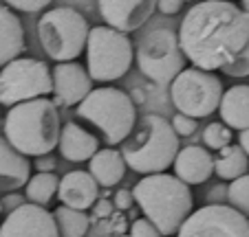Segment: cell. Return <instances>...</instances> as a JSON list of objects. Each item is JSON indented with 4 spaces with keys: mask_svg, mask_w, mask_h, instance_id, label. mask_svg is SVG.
I'll use <instances>...</instances> for the list:
<instances>
[{
    "mask_svg": "<svg viewBox=\"0 0 249 237\" xmlns=\"http://www.w3.org/2000/svg\"><path fill=\"white\" fill-rule=\"evenodd\" d=\"M249 42V16L230 0H201L185 14L179 44L185 60L203 70H221Z\"/></svg>",
    "mask_w": 249,
    "mask_h": 237,
    "instance_id": "cell-1",
    "label": "cell"
},
{
    "mask_svg": "<svg viewBox=\"0 0 249 237\" xmlns=\"http://www.w3.org/2000/svg\"><path fill=\"white\" fill-rule=\"evenodd\" d=\"M132 195H135V205L143 211V218L150 220L163 237L179 231L194 206L190 185L165 172L146 174L135 185Z\"/></svg>",
    "mask_w": 249,
    "mask_h": 237,
    "instance_id": "cell-2",
    "label": "cell"
},
{
    "mask_svg": "<svg viewBox=\"0 0 249 237\" xmlns=\"http://www.w3.org/2000/svg\"><path fill=\"white\" fill-rule=\"evenodd\" d=\"M60 114L53 99L20 101L5 116V139L24 156H42L55 149L60 139Z\"/></svg>",
    "mask_w": 249,
    "mask_h": 237,
    "instance_id": "cell-3",
    "label": "cell"
},
{
    "mask_svg": "<svg viewBox=\"0 0 249 237\" xmlns=\"http://www.w3.org/2000/svg\"><path fill=\"white\" fill-rule=\"evenodd\" d=\"M119 149L126 160V167L137 174H159L172 167V160L179 152V134L172 130L170 121L159 114H146L135 123L132 132L122 141Z\"/></svg>",
    "mask_w": 249,
    "mask_h": 237,
    "instance_id": "cell-4",
    "label": "cell"
},
{
    "mask_svg": "<svg viewBox=\"0 0 249 237\" xmlns=\"http://www.w3.org/2000/svg\"><path fill=\"white\" fill-rule=\"evenodd\" d=\"M77 116L93 123L108 145H119L137 123V108L130 95L119 88H95L77 103Z\"/></svg>",
    "mask_w": 249,
    "mask_h": 237,
    "instance_id": "cell-5",
    "label": "cell"
},
{
    "mask_svg": "<svg viewBox=\"0 0 249 237\" xmlns=\"http://www.w3.org/2000/svg\"><path fill=\"white\" fill-rule=\"evenodd\" d=\"M86 70L93 81H115L130 70L135 48L128 33L104 24L89 29L86 37Z\"/></svg>",
    "mask_w": 249,
    "mask_h": 237,
    "instance_id": "cell-6",
    "label": "cell"
},
{
    "mask_svg": "<svg viewBox=\"0 0 249 237\" xmlns=\"http://www.w3.org/2000/svg\"><path fill=\"white\" fill-rule=\"evenodd\" d=\"M38 37L44 53L55 62H71L86 48L89 22L80 11L71 7H57L40 18Z\"/></svg>",
    "mask_w": 249,
    "mask_h": 237,
    "instance_id": "cell-7",
    "label": "cell"
},
{
    "mask_svg": "<svg viewBox=\"0 0 249 237\" xmlns=\"http://www.w3.org/2000/svg\"><path fill=\"white\" fill-rule=\"evenodd\" d=\"M135 60L141 73L159 86H168L188 62L181 51L179 35L172 29H152L146 33L137 44Z\"/></svg>",
    "mask_w": 249,
    "mask_h": 237,
    "instance_id": "cell-8",
    "label": "cell"
},
{
    "mask_svg": "<svg viewBox=\"0 0 249 237\" xmlns=\"http://www.w3.org/2000/svg\"><path fill=\"white\" fill-rule=\"evenodd\" d=\"M223 97V84L214 75V70L203 68H183L170 81V99L179 112L194 119L210 116L218 110Z\"/></svg>",
    "mask_w": 249,
    "mask_h": 237,
    "instance_id": "cell-9",
    "label": "cell"
},
{
    "mask_svg": "<svg viewBox=\"0 0 249 237\" xmlns=\"http://www.w3.org/2000/svg\"><path fill=\"white\" fill-rule=\"evenodd\" d=\"M51 90V68L40 60L16 57L0 70V103L7 108L29 99L47 97Z\"/></svg>",
    "mask_w": 249,
    "mask_h": 237,
    "instance_id": "cell-10",
    "label": "cell"
},
{
    "mask_svg": "<svg viewBox=\"0 0 249 237\" xmlns=\"http://www.w3.org/2000/svg\"><path fill=\"white\" fill-rule=\"evenodd\" d=\"M179 237H249V220L230 205H205L179 226Z\"/></svg>",
    "mask_w": 249,
    "mask_h": 237,
    "instance_id": "cell-11",
    "label": "cell"
},
{
    "mask_svg": "<svg viewBox=\"0 0 249 237\" xmlns=\"http://www.w3.org/2000/svg\"><path fill=\"white\" fill-rule=\"evenodd\" d=\"M0 237H60L53 213L40 205H20L0 224Z\"/></svg>",
    "mask_w": 249,
    "mask_h": 237,
    "instance_id": "cell-12",
    "label": "cell"
},
{
    "mask_svg": "<svg viewBox=\"0 0 249 237\" xmlns=\"http://www.w3.org/2000/svg\"><path fill=\"white\" fill-rule=\"evenodd\" d=\"M53 90L55 95V106H77L86 95L93 90V79L89 70L75 60L71 62H57L55 68L51 70Z\"/></svg>",
    "mask_w": 249,
    "mask_h": 237,
    "instance_id": "cell-13",
    "label": "cell"
},
{
    "mask_svg": "<svg viewBox=\"0 0 249 237\" xmlns=\"http://www.w3.org/2000/svg\"><path fill=\"white\" fill-rule=\"evenodd\" d=\"M99 14L108 27L132 33L152 18L157 0H97Z\"/></svg>",
    "mask_w": 249,
    "mask_h": 237,
    "instance_id": "cell-14",
    "label": "cell"
},
{
    "mask_svg": "<svg viewBox=\"0 0 249 237\" xmlns=\"http://www.w3.org/2000/svg\"><path fill=\"white\" fill-rule=\"evenodd\" d=\"M57 198L62 205L71 206V209L86 211L97 202L99 198V185L89 172H69L64 178H60L57 185Z\"/></svg>",
    "mask_w": 249,
    "mask_h": 237,
    "instance_id": "cell-15",
    "label": "cell"
},
{
    "mask_svg": "<svg viewBox=\"0 0 249 237\" xmlns=\"http://www.w3.org/2000/svg\"><path fill=\"white\" fill-rule=\"evenodd\" d=\"M174 176L185 185H203L214 174V156L201 145H188L179 149L172 160Z\"/></svg>",
    "mask_w": 249,
    "mask_h": 237,
    "instance_id": "cell-16",
    "label": "cell"
},
{
    "mask_svg": "<svg viewBox=\"0 0 249 237\" xmlns=\"http://www.w3.org/2000/svg\"><path fill=\"white\" fill-rule=\"evenodd\" d=\"M31 176V163L5 136H0V191L9 193L27 185Z\"/></svg>",
    "mask_w": 249,
    "mask_h": 237,
    "instance_id": "cell-17",
    "label": "cell"
},
{
    "mask_svg": "<svg viewBox=\"0 0 249 237\" xmlns=\"http://www.w3.org/2000/svg\"><path fill=\"white\" fill-rule=\"evenodd\" d=\"M57 149L62 158L73 160V163H84L99 149V141L95 134L84 130L82 126L69 121L60 127V139H57Z\"/></svg>",
    "mask_w": 249,
    "mask_h": 237,
    "instance_id": "cell-18",
    "label": "cell"
},
{
    "mask_svg": "<svg viewBox=\"0 0 249 237\" xmlns=\"http://www.w3.org/2000/svg\"><path fill=\"white\" fill-rule=\"evenodd\" d=\"M221 119L231 130H245L249 127V86H231L230 90H223L221 103H218Z\"/></svg>",
    "mask_w": 249,
    "mask_h": 237,
    "instance_id": "cell-19",
    "label": "cell"
},
{
    "mask_svg": "<svg viewBox=\"0 0 249 237\" xmlns=\"http://www.w3.org/2000/svg\"><path fill=\"white\" fill-rule=\"evenodd\" d=\"M89 160V174L97 180L99 187H115L126 174V160L119 149H97Z\"/></svg>",
    "mask_w": 249,
    "mask_h": 237,
    "instance_id": "cell-20",
    "label": "cell"
},
{
    "mask_svg": "<svg viewBox=\"0 0 249 237\" xmlns=\"http://www.w3.org/2000/svg\"><path fill=\"white\" fill-rule=\"evenodd\" d=\"M24 51V29L20 18L9 9L0 5V68L7 62L20 57Z\"/></svg>",
    "mask_w": 249,
    "mask_h": 237,
    "instance_id": "cell-21",
    "label": "cell"
},
{
    "mask_svg": "<svg viewBox=\"0 0 249 237\" xmlns=\"http://www.w3.org/2000/svg\"><path fill=\"white\" fill-rule=\"evenodd\" d=\"M249 172V156L240 145H225L218 149L216 158H214V174L221 180H234V178L243 176Z\"/></svg>",
    "mask_w": 249,
    "mask_h": 237,
    "instance_id": "cell-22",
    "label": "cell"
},
{
    "mask_svg": "<svg viewBox=\"0 0 249 237\" xmlns=\"http://www.w3.org/2000/svg\"><path fill=\"white\" fill-rule=\"evenodd\" d=\"M57 185H60V178L53 172H38L36 176H29L24 185V198L33 205L47 206L57 195Z\"/></svg>",
    "mask_w": 249,
    "mask_h": 237,
    "instance_id": "cell-23",
    "label": "cell"
},
{
    "mask_svg": "<svg viewBox=\"0 0 249 237\" xmlns=\"http://www.w3.org/2000/svg\"><path fill=\"white\" fill-rule=\"evenodd\" d=\"M53 220H55L60 237H84L90 226V218L86 215V211L71 209L66 205L57 206L55 213H53Z\"/></svg>",
    "mask_w": 249,
    "mask_h": 237,
    "instance_id": "cell-24",
    "label": "cell"
},
{
    "mask_svg": "<svg viewBox=\"0 0 249 237\" xmlns=\"http://www.w3.org/2000/svg\"><path fill=\"white\" fill-rule=\"evenodd\" d=\"M227 202H230V206H234L236 211H240L249 220V172L234 178V180H230Z\"/></svg>",
    "mask_w": 249,
    "mask_h": 237,
    "instance_id": "cell-25",
    "label": "cell"
},
{
    "mask_svg": "<svg viewBox=\"0 0 249 237\" xmlns=\"http://www.w3.org/2000/svg\"><path fill=\"white\" fill-rule=\"evenodd\" d=\"M203 143L210 149H221L231 143V127H227L223 121H214L203 130Z\"/></svg>",
    "mask_w": 249,
    "mask_h": 237,
    "instance_id": "cell-26",
    "label": "cell"
},
{
    "mask_svg": "<svg viewBox=\"0 0 249 237\" xmlns=\"http://www.w3.org/2000/svg\"><path fill=\"white\" fill-rule=\"evenodd\" d=\"M221 70L227 77H249V42L240 48L238 55L231 57L225 66H221Z\"/></svg>",
    "mask_w": 249,
    "mask_h": 237,
    "instance_id": "cell-27",
    "label": "cell"
},
{
    "mask_svg": "<svg viewBox=\"0 0 249 237\" xmlns=\"http://www.w3.org/2000/svg\"><path fill=\"white\" fill-rule=\"evenodd\" d=\"M170 126H172V130L179 136H192L194 132H196V119L183 114V112H177V114L172 116Z\"/></svg>",
    "mask_w": 249,
    "mask_h": 237,
    "instance_id": "cell-28",
    "label": "cell"
},
{
    "mask_svg": "<svg viewBox=\"0 0 249 237\" xmlns=\"http://www.w3.org/2000/svg\"><path fill=\"white\" fill-rule=\"evenodd\" d=\"M130 237H163V235H161V231L148 218H141V220H135V222H132Z\"/></svg>",
    "mask_w": 249,
    "mask_h": 237,
    "instance_id": "cell-29",
    "label": "cell"
},
{
    "mask_svg": "<svg viewBox=\"0 0 249 237\" xmlns=\"http://www.w3.org/2000/svg\"><path fill=\"white\" fill-rule=\"evenodd\" d=\"M9 7L18 11H24V14H36V11H42L51 5V0H5Z\"/></svg>",
    "mask_w": 249,
    "mask_h": 237,
    "instance_id": "cell-30",
    "label": "cell"
},
{
    "mask_svg": "<svg viewBox=\"0 0 249 237\" xmlns=\"http://www.w3.org/2000/svg\"><path fill=\"white\" fill-rule=\"evenodd\" d=\"M132 205H135V195H132V191H128V189H119L117 193H115V206H117L119 211H128V209H132Z\"/></svg>",
    "mask_w": 249,
    "mask_h": 237,
    "instance_id": "cell-31",
    "label": "cell"
},
{
    "mask_svg": "<svg viewBox=\"0 0 249 237\" xmlns=\"http://www.w3.org/2000/svg\"><path fill=\"white\" fill-rule=\"evenodd\" d=\"M183 2L185 0H157V9L165 16H172V14H179Z\"/></svg>",
    "mask_w": 249,
    "mask_h": 237,
    "instance_id": "cell-32",
    "label": "cell"
},
{
    "mask_svg": "<svg viewBox=\"0 0 249 237\" xmlns=\"http://www.w3.org/2000/svg\"><path fill=\"white\" fill-rule=\"evenodd\" d=\"M24 200H27L24 195H20V193H14V191H9V195H5L0 205H2V211H7V213H9V211L18 209L20 205H24Z\"/></svg>",
    "mask_w": 249,
    "mask_h": 237,
    "instance_id": "cell-33",
    "label": "cell"
},
{
    "mask_svg": "<svg viewBox=\"0 0 249 237\" xmlns=\"http://www.w3.org/2000/svg\"><path fill=\"white\" fill-rule=\"evenodd\" d=\"M36 167H38V172H53L55 169V160L49 154H42V156H36Z\"/></svg>",
    "mask_w": 249,
    "mask_h": 237,
    "instance_id": "cell-34",
    "label": "cell"
},
{
    "mask_svg": "<svg viewBox=\"0 0 249 237\" xmlns=\"http://www.w3.org/2000/svg\"><path fill=\"white\" fill-rule=\"evenodd\" d=\"M238 145L245 149V154L249 156V127L240 130V134H238Z\"/></svg>",
    "mask_w": 249,
    "mask_h": 237,
    "instance_id": "cell-35",
    "label": "cell"
},
{
    "mask_svg": "<svg viewBox=\"0 0 249 237\" xmlns=\"http://www.w3.org/2000/svg\"><path fill=\"white\" fill-rule=\"evenodd\" d=\"M95 213L97 215H106V213H110V209H113V206L108 205V200H102V202H95Z\"/></svg>",
    "mask_w": 249,
    "mask_h": 237,
    "instance_id": "cell-36",
    "label": "cell"
},
{
    "mask_svg": "<svg viewBox=\"0 0 249 237\" xmlns=\"http://www.w3.org/2000/svg\"><path fill=\"white\" fill-rule=\"evenodd\" d=\"M240 2H243V9H245V14L249 16V0H240Z\"/></svg>",
    "mask_w": 249,
    "mask_h": 237,
    "instance_id": "cell-37",
    "label": "cell"
},
{
    "mask_svg": "<svg viewBox=\"0 0 249 237\" xmlns=\"http://www.w3.org/2000/svg\"><path fill=\"white\" fill-rule=\"evenodd\" d=\"M119 237H130V235H119Z\"/></svg>",
    "mask_w": 249,
    "mask_h": 237,
    "instance_id": "cell-38",
    "label": "cell"
},
{
    "mask_svg": "<svg viewBox=\"0 0 249 237\" xmlns=\"http://www.w3.org/2000/svg\"><path fill=\"white\" fill-rule=\"evenodd\" d=\"M0 213H2V205H0Z\"/></svg>",
    "mask_w": 249,
    "mask_h": 237,
    "instance_id": "cell-39",
    "label": "cell"
}]
</instances>
